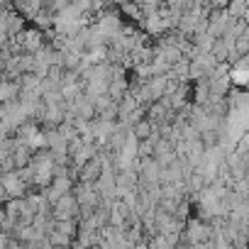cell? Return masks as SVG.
I'll list each match as a JSON object with an SVG mask.
<instances>
[{
	"label": "cell",
	"instance_id": "6da1fadb",
	"mask_svg": "<svg viewBox=\"0 0 249 249\" xmlns=\"http://www.w3.org/2000/svg\"><path fill=\"white\" fill-rule=\"evenodd\" d=\"M81 215V208H78V203H76V198H73V193H69V196H64V198H59L54 205H52V217H54V222H64V220H76Z\"/></svg>",
	"mask_w": 249,
	"mask_h": 249
},
{
	"label": "cell",
	"instance_id": "7a4b0ae2",
	"mask_svg": "<svg viewBox=\"0 0 249 249\" xmlns=\"http://www.w3.org/2000/svg\"><path fill=\"white\" fill-rule=\"evenodd\" d=\"M0 186H3L8 200H22V198H27V186H25V181L20 178L18 171L3 174V176H0Z\"/></svg>",
	"mask_w": 249,
	"mask_h": 249
},
{
	"label": "cell",
	"instance_id": "3957f363",
	"mask_svg": "<svg viewBox=\"0 0 249 249\" xmlns=\"http://www.w3.org/2000/svg\"><path fill=\"white\" fill-rule=\"evenodd\" d=\"M103 166H105V159H103V157H95L93 161H88V164L78 171L81 183H95V181L100 178V174H103Z\"/></svg>",
	"mask_w": 249,
	"mask_h": 249
},
{
	"label": "cell",
	"instance_id": "277c9868",
	"mask_svg": "<svg viewBox=\"0 0 249 249\" xmlns=\"http://www.w3.org/2000/svg\"><path fill=\"white\" fill-rule=\"evenodd\" d=\"M10 157H13V161H15V171H22V169H27V166L32 164V149L25 147V144H18V147L10 152Z\"/></svg>",
	"mask_w": 249,
	"mask_h": 249
},
{
	"label": "cell",
	"instance_id": "5b68a950",
	"mask_svg": "<svg viewBox=\"0 0 249 249\" xmlns=\"http://www.w3.org/2000/svg\"><path fill=\"white\" fill-rule=\"evenodd\" d=\"M154 132H157V130L152 127V124H149L147 120H142V122H137V124H135V127H132V135H135V137H137L140 142H144V140H149V137H152Z\"/></svg>",
	"mask_w": 249,
	"mask_h": 249
},
{
	"label": "cell",
	"instance_id": "8992f818",
	"mask_svg": "<svg viewBox=\"0 0 249 249\" xmlns=\"http://www.w3.org/2000/svg\"><path fill=\"white\" fill-rule=\"evenodd\" d=\"M188 237H191V242H193V244H198L200 239H205V237H208V230H205V227H200L198 222H191V227H188Z\"/></svg>",
	"mask_w": 249,
	"mask_h": 249
},
{
	"label": "cell",
	"instance_id": "52a82bcc",
	"mask_svg": "<svg viewBox=\"0 0 249 249\" xmlns=\"http://www.w3.org/2000/svg\"><path fill=\"white\" fill-rule=\"evenodd\" d=\"M242 22L249 25V5H247V10H244V15H242Z\"/></svg>",
	"mask_w": 249,
	"mask_h": 249
}]
</instances>
